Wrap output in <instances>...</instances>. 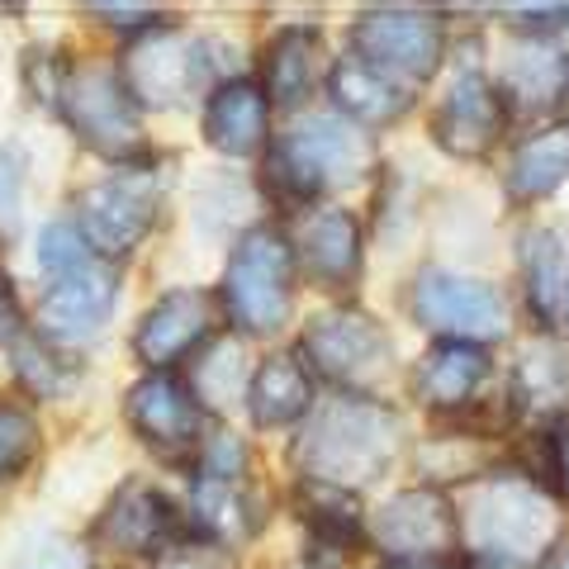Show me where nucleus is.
<instances>
[{
	"instance_id": "f257e3e1",
	"label": "nucleus",
	"mask_w": 569,
	"mask_h": 569,
	"mask_svg": "<svg viewBox=\"0 0 569 569\" xmlns=\"http://www.w3.org/2000/svg\"><path fill=\"white\" fill-rule=\"evenodd\" d=\"M29 86L91 152L110 157V162H133L148 152L138 100L129 96L119 71L52 52V58L29 62Z\"/></svg>"
},
{
	"instance_id": "f03ea898",
	"label": "nucleus",
	"mask_w": 569,
	"mask_h": 569,
	"mask_svg": "<svg viewBox=\"0 0 569 569\" xmlns=\"http://www.w3.org/2000/svg\"><path fill=\"white\" fill-rule=\"evenodd\" d=\"M399 437H403V422L395 408H385L380 399L337 389L309 418L305 437H299V447H295V460H299V470H305V479L366 489L395 466Z\"/></svg>"
},
{
	"instance_id": "7ed1b4c3",
	"label": "nucleus",
	"mask_w": 569,
	"mask_h": 569,
	"mask_svg": "<svg viewBox=\"0 0 569 569\" xmlns=\"http://www.w3.org/2000/svg\"><path fill=\"white\" fill-rule=\"evenodd\" d=\"M376 167L370 129L347 114H299L266 152V186L280 204H323V194L356 186Z\"/></svg>"
},
{
	"instance_id": "20e7f679",
	"label": "nucleus",
	"mask_w": 569,
	"mask_h": 569,
	"mask_svg": "<svg viewBox=\"0 0 569 569\" xmlns=\"http://www.w3.org/2000/svg\"><path fill=\"white\" fill-rule=\"evenodd\" d=\"M213 67H219V58H213L209 39L162 20L152 29H138L123 43L119 77L129 86V96L148 110H181L190 100H209L223 86Z\"/></svg>"
},
{
	"instance_id": "39448f33",
	"label": "nucleus",
	"mask_w": 569,
	"mask_h": 569,
	"mask_svg": "<svg viewBox=\"0 0 569 569\" xmlns=\"http://www.w3.org/2000/svg\"><path fill=\"white\" fill-rule=\"evenodd\" d=\"M295 247L284 228H247L242 242L228 257V271L219 284V305L223 318L247 337H266L290 318V299H295Z\"/></svg>"
},
{
	"instance_id": "423d86ee",
	"label": "nucleus",
	"mask_w": 569,
	"mask_h": 569,
	"mask_svg": "<svg viewBox=\"0 0 569 569\" xmlns=\"http://www.w3.org/2000/svg\"><path fill=\"white\" fill-rule=\"evenodd\" d=\"M560 512L537 479L527 475H489L475 489V508H470V537L479 550L489 556H512V560H537L541 550L556 541Z\"/></svg>"
},
{
	"instance_id": "0eeeda50",
	"label": "nucleus",
	"mask_w": 569,
	"mask_h": 569,
	"mask_svg": "<svg viewBox=\"0 0 569 569\" xmlns=\"http://www.w3.org/2000/svg\"><path fill=\"white\" fill-rule=\"evenodd\" d=\"M351 52L366 67L399 86H422L437 77L441 52H447V29L422 6H370L351 20Z\"/></svg>"
},
{
	"instance_id": "6e6552de",
	"label": "nucleus",
	"mask_w": 569,
	"mask_h": 569,
	"mask_svg": "<svg viewBox=\"0 0 569 569\" xmlns=\"http://www.w3.org/2000/svg\"><path fill=\"white\" fill-rule=\"evenodd\" d=\"M408 313L413 323L437 332L441 342H479L489 347L508 332V299L498 284L456 276L441 266H422L408 284Z\"/></svg>"
},
{
	"instance_id": "1a4fd4ad",
	"label": "nucleus",
	"mask_w": 569,
	"mask_h": 569,
	"mask_svg": "<svg viewBox=\"0 0 569 569\" xmlns=\"http://www.w3.org/2000/svg\"><path fill=\"white\" fill-rule=\"evenodd\" d=\"M299 351H305L313 376H323L328 385L347 389V395L376 389L389 376V366H395V342H389V332L366 309H347V305L313 313Z\"/></svg>"
},
{
	"instance_id": "9d476101",
	"label": "nucleus",
	"mask_w": 569,
	"mask_h": 569,
	"mask_svg": "<svg viewBox=\"0 0 569 569\" xmlns=\"http://www.w3.org/2000/svg\"><path fill=\"white\" fill-rule=\"evenodd\" d=\"M157 204H162V190H157L152 171L123 167L77 194V228L100 261H123L152 233Z\"/></svg>"
},
{
	"instance_id": "9b49d317",
	"label": "nucleus",
	"mask_w": 569,
	"mask_h": 569,
	"mask_svg": "<svg viewBox=\"0 0 569 569\" xmlns=\"http://www.w3.org/2000/svg\"><path fill=\"white\" fill-rule=\"evenodd\" d=\"M123 418L142 437V447H152L167 460H194L204 437V403L194 399L190 380L176 370H148L129 395H123Z\"/></svg>"
},
{
	"instance_id": "f8f14e48",
	"label": "nucleus",
	"mask_w": 569,
	"mask_h": 569,
	"mask_svg": "<svg viewBox=\"0 0 569 569\" xmlns=\"http://www.w3.org/2000/svg\"><path fill=\"white\" fill-rule=\"evenodd\" d=\"M366 537L389 560H441L460 541V518L441 489H403L366 522Z\"/></svg>"
},
{
	"instance_id": "ddd939ff",
	"label": "nucleus",
	"mask_w": 569,
	"mask_h": 569,
	"mask_svg": "<svg viewBox=\"0 0 569 569\" xmlns=\"http://www.w3.org/2000/svg\"><path fill=\"white\" fill-rule=\"evenodd\" d=\"M223 323V305L209 290H171L142 313L133 332V356L148 370H176L204 342H213V328Z\"/></svg>"
},
{
	"instance_id": "4468645a",
	"label": "nucleus",
	"mask_w": 569,
	"mask_h": 569,
	"mask_svg": "<svg viewBox=\"0 0 569 569\" xmlns=\"http://www.w3.org/2000/svg\"><path fill=\"white\" fill-rule=\"evenodd\" d=\"M114 299H119L114 266L96 257V261L77 266V271L48 280V290L39 299V318H33V332H43L48 342H58V347H77L110 323Z\"/></svg>"
},
{
	"instance_id": "2eb2a0df",
	"label": "nucleus",
	"mask_w": 569,
	"mask_h": 569,
	"mask_svg": "<svg viewBox=\"0 0 569 569\" xmlns=\"http://www.w3.org/2000/svg\"><path fill=\"white\" fill-rule=\"evenodd\" d=\"M508 100L479 67H460L447 81L437 114H432V142L451 157H485L508 129Z\"/></svg>"
},
{
	"instance_id": "dca6fc26",
	"label": "nucleus",
	"mask_w": 569,
	"mask_h": 569,
	"mask_svg": "<svg viewBox=\"0 0 569 569\" xmlns=\"http://www.w3.org/2000/svg\"><path fill=\"white\" fill-rule=\"evenodd\" d=\"M295 247V261L305 266V276L318 280L323 290H351L361 280L366 266V238L356 213L337 204H309L295 213V223L284 228Z\"/></svg>"
},
{
	"instance_id": "f3484780",
	"label": "nucleus",
	"mask_w": 569,
	"mask_h": 569,
	"mask_svg": "<svg viewBox=\"0 0 569 569\" xmlns=\"http://www.w3.org/2000/svg\"><path fill=\"white\" fill-rule=\"evenodd\" d=\"M91 537H96V546L114 550V556H162L176 541V508L162 489L129 479V485H119L114 498L104 503Z\"/></svg>"
},
{
	"instance_id": "a211bd4d",
	"label": "nucleus",
	"mask_w": 569,
	"mask_h": 569,
	"mask_svg": "<svg viewBox=\"0 0 569 569\" xmlns=\"http://www.w3.org/2000/svg\"><path fill=\"white\" fill-rule=\"evenodd\" d=\"M204 142L223 157H257L261 148H271V100L261 81L228 77L204 100Z\"/></svg>"
},
{
	"instance_id": "6ab92c4d",
	"label": "nucleus",
	"mask_w": 569,
	"mask_h": 569,
	"mask_svg": "<svg viewBox=\"0 0 569 569\" xmlns=\"http://www.w3.org/2000/svg\"><path fill=\"white\" fill-rule=\"evenodd\" d=\"M489 351L479 342H437L422 351V361L413 366V399L432 413H460L466 403H475L479 385L489 380Z\"/></svg>"
},
{
	"instance_id": "aec40b11",
	"label": "nucleus",
	"mask_w": 569,
	"mask_h": 569,
	"mask_svg": "<svg viewBox=\"0 0 569 569\" xmlns=\"http://www.w3.org/2000/svg\"><path fill=\"white\" fill-rule=\"evenodd\" d=\"M323 58H328L323 29L313 24L280 29L261 58V91L271 100V110H299L313 96V86L323 81Z\"/></svg>"
},
{
	"instance_id": "412c9836",
	"label": "nucleus",
	"mask_w": 569,
	"mask_h": 569,
	"mask_svg": "<svg viewBox=\"0 0 569 569\" xmlns=\"http://www.w3.org/2000/svg\"><path fill=\"white\" fill-rule=\"evenodd\" d=\"M498 91H503L508 110H556L569 100V52L541 33L512 43Z\"/></svg>"
},
{
	"instance_id": "4be33fe9",
	"label": "nucleus",
	"mask_w": 569,
	"mask_h": 569,
	"mask_svg": "<svg viewBox=\"0 0 569 569\" xmlns=\"http://www.w3.org/2000/svg\"><path fill=\"white\" fill-rule=\"evenodd\" d=\"M328 96L337 104V114H347L351 123H361V129H389V123H399L408 114V86L380 77L376 67H366L356 52L347 58H337L328 67Z\"/></svg>"
},
{
	"instance_id": "5701e85b",
	"label": "nucleus",
	"mask_w": 569,
	"mask_h": 569,
	"mask_svg": "<svg viewBox=\"0 0 569 569\" xmlns=\"http://www.w3.org/2000/svg\"><path fill=\"white\" fill-rule=\"evenodd\" d=\"M309 408H313V370L305 366V351L261 356V366L252 370V389H247L252 422L276 432V427H295Z\"/></svg>"
},
{
	"instance_id": "b1692460",
	"label": "nucleus",
	"mask_w": 569,
	"mask_h": 569,
	"mask_svg": "<svg viewBox=\"0 0 569 569\" xmlns=\"http://www.w3.org/2000/svg\"><path fill=\"white\" fill-rule=\"evenodd\" d=\"M565 181H569V123H546V129L518 138L503 171V190L512 204L550 200Z\"/></svg>"
},
{
	"instance_id": "393cba45",
	"label": "nucleus",
	"mask_w": 569,
	"mask_h": 569,
	"mask_svg": "<svg viewBox=\"0 0 569 569\" xmlns=\"http://www.w3.org/2000/svg\"><path fill=\"white\" fill-rule=\"evenodd\" d=\"M508 399L522 408L527 418H560L569 408V351L560 342H527L512 361Z\"/></svg>"
},
{
	"instance_id": "a878e982",
	"label": "nucleus",
	"mask_w": 569,
	"mask_h": 569,
	"mask_svg": "<svg viewBox=\"0 0 569 569\" xmlns=\"http://www.w3.org/2000/svg\"><path fill=\"white\" fill-rule=\"evenodd\" d=\"M190 518L194 531L209 541L233 546L257 531V503L242 479H219V475H194L190 485Z\"/></svg>"
},
{
	"instance_id": "bb28decb",
	"label": "nucleus",
	"mask_w": 569,
	"mask_h": 569,
	"mask_svg": "<svg viewBox=\"0 0 569 569\" xmlns=\"http://www.w3.org/2000/svg\"><path fill=\"white\" fill-rule=\"evenodd\" d=\"M10 347V370L14 380H20V389L29 399H71L81 385V366L71 361V356H62L58 342H48L43 332L24 328Z\"/></svg>"
},
{
	"instance_id": "cd10ccee",
	"label": "nucleus",
	"mask_w": 569,
	"mask_h": 569,
	"mask_svg": "<svg viewBox=\"0 0 569 569\" xmlns=\"http://www.w3.org/2000/svg\"><path fill=\"white\" fill-rule=\"evenodd\" d=\"M295 508L323 546H347L356 537H366V518H361V498H356V489L305 479L295 493Z\"/></svg>"
},
{
	"instance_id": "c85d7f7f",
	"label": "nucleus",
	"mask_w": 569,
	"mask_h": 569,
	"mask_svg": "<svg viewBox=\"0 0 569 569\" xmlns=\"http://www.w3.org/2000/svg\"><path fill=\"white\" fill-rule=\"evenodd\" d=\"M190 389H194V399H200L204 408H213V413L233 408L238 399L247 403L252 380H247V356H242L238 337H213L209 351L200 356V366H194Z\"/></svg>"
},
{
	"instance_id": "c756f323",
	"label": "nucleus",
	"mask_w": 569,
	"mask_h": 569,
	"mask_svg": "<svg viewBox=\"0 0 569 569\" xmlns=\"http://www.w3.org/2000/svg\"><path fill=\"white\" fill-rule=\"evenodd\" d=\"M522 280H527V299L537 318H556V299H565V280H560V247L556 233H527L522 242Z\"/></svg>"
},
{
	"instance_id": "7c9ffc66",
	"label": "nucleus",
	"mask_w": 569,
	"mask_h": 569,
	"mask_svg": "<svg viewBox=\"0 0 569 569\" xmlns=\"http://www.w3.org/2000/svg\"><path fill=\"white\" fill-rule=\"evenodd\" d=\"M39 441H43L39 418H33L20 399H0V493L33 466Z\"/></svg>"
},
{
	"instance_id": "2f4dec72",
	"label": "nucleus",
	"mask_w": 569,
	"mask_h": 569,
	"mask_svg": "<svg viewBox=\"0 0 569 569\" xmlns=\"http://www.w3.org/2000/svg\"><path fill=\"white\" fill-rule=\"evenodd\" d=\"M86 261H96V252L86 247L77 223H48L43 228V238H39V266H43L48 280L77 271V266H86Z\"/></svg>"
},
{
	"instance_id": "473e14b6",
	"label": "nucleus",
	"mask_w": 569,
	"mask_h": 569,
	"mask_svg": "<svg viewBox=\"0 0 569 569\" xmlns=\"http://www.w3.org/2000/svg\"><path fill=\"white\" fill-rule=\"evenodd\" d=\"M194 475H219V479H247V447L228 427H204L200 451H194Z\"/></svg>"
},
{
	"instance_id": "72a5a7b5",
	"label": "nucleus",
	"mask_w": 569,
	"mask_h": 569,
	"mask_svg": "<svg viewBox=\"0 0 569 569\" xmlns=\"http://www.w3.org/2000/svg\"><path fill=\"white\" fill-rule=\"evenodd\" d=\"M81 10L91 14V20L110 24V29H152L167 20V0H81Z\"/></svg>"
},
{
	"instance_id": "f704fd0d",
	"label": "nucleus",
	"mask_w": 569,
	"mask_h": 569,
	"mask_svg": "<svg viewBox=\"0 0 569 569\" xmlns=\"http://www.w3.org/2000/svg\"><path fill=\"white\" fill-rule=\"evenodd\" d=\"M157 569H238L233 550L223 541L209 537H176L162 556H157Z\"/></svg>"
},
{
	"instance_id": "c9c22d12",
	"label": "nucleus",
	"mask_w": 569,
	"mask_h": 569,
	"mask_svg": "<svg viewBox=\"0 0 569 569\" xmlns=\"http://www.w3.org/2000/svg\"><path fill=\"white\" fill-rule=\"evenodd\" d=\"M493 10L541 39H550V29H569V0H493Z\"/></svg>"
},
{
	"instance_id": "e433bc0d",
	"label": "nucleus",
	"mask_w": 569,
	"mask_h": 569,
	"mask_svg": "<svg viewBox=\"0 0 569 569\" xmlns=\"http://www.w3.org/2000/svg\"><path fill=\"white\" fill-rule=\"evenodd\" d=\"M24 204V152L0 148V233H14Z\"/></svg>"
},
{
	"instance_id": "4c0bfd02",
	"label": "nucleus",
	"mask_w": 569,
	"mask_h": 569,
	"mask_svg": "<svg viewBox=\"0 0 569 569\" xmlns=\"http://www.w3.org/2000/svg\"><path fill=\"white\" fill-rule=\"evenodd\" d=\"M14 569H91V550H86L81 541L48 537V541H33Z\"/></svg>"
},
{
	"instance_id": "58836bf2",
	"label": "nucleus",
	"mask_w": 569,
	"mask_h": 569,
	"mask_svg": "<svg viewBox=\"0 0 569 569\" xmlns=\"http://www.w3.org/2000/svg\"><path fill=\"white\" fill-rule=\"evenodd\" d=\"M29 323H24V309H20V295H14V280L0 271V342H14Z\"/></svg>"
},
{
	"instance_id": "ea45409f",
	"label": "nucleus",
	"mask_w": 569,
	"mask_h": 569,
	"mask_svg": "<svg viewBox=\"0 0 569 569\" xmlns=\"http://www.w3.org/2000/svg\"><path fill=\"white\" fill-rule=\"evenodd\" d=\"M550 470H556V485H560L565 498H569V422L560 427L556 437H550Z\"/></svg>"
},
{
	"instance_id": "a19ab883",
	"label": "nucleus",
	"mask_w": 569,
	"mask_h": 569,
	"mask_svg": "<svg viewBox=\"0 0 569 569\" xmlns=\"http://www.w3.org/2000/svg\"><path fill=\"white\" fill-rule=\"evenodd\" d=\"M470 569H531L527 560H512V556H489V550H475V565Z\"/></svg>"
},
{
	"instance_id": "79ce46f5",
	"label": "nucleus",
	"mask_w": 569,
	"mask_h": 569,
	"mask_svg": "<svg viewBox=\"0 0 569 569\" xmlns=\"http://www.w3.org/2000/svg\"><path fill=\"white\" fill-rule=\"evenodd\" d=\"M385 569H447V565H437V560H389Z\"/></svg>"
},
{
	"instance_id": "37998d69",
	"label": "nucleus",
	"mask_w": 569,
	"mask_h": 569,
	"mask_svg": "<svg viewBox=\"0 0 569 569\" xmlns=\"http://www.w3.org/2000/svg\"><path fill=\"white\" fill-rule=\"evenodd\" d=\"M290 569H337L332 560H323V556H305V560H295Z\"/></svg>"
},
{
	"instance_id": "c03bdc74",
	"label": "nucleus",
	"mask_w": 569,
	"mask_h": 569,
	"mask_svg": "<svg viewBox=\"0 0 569 569\" xmlns=\"http://www.w3.org/2000/svg\"><path fill=\"white\" fill-rule=\"evenodd\" d=\"M546 569H569V546H565V550H556V560H550Z\"/></svg>"
},
{
	"instance_id": "a18cd8bd",
	"label": "nucleus",
	"mask_w": 569,
	"mask_h": 569,
	"mask_svg": "<svg viewBox=\"0 0 569 569\" xmlns=\"http://www.w3.org/2000/svg\"><path fill=\"white\" fill-rule=\"evenodd\" d=\"M24 6V0H0V10H20Z\"/></svg>"
},
{
	"instance_id": "49530a36",
	"label": "nucleus",
	"mask_w": 569,
	"mask_h": 569,
	"mask_svg": "<svg viewBox=\"0 0 569 569\" xmlns=\"http://www.w3.org/2000/svg\"><path fill=\"white\" fill-rule=\"evenodd\" d=\"M560 305H565V318H569V276H565V299H560Z\"/></svg>"
}]
</instances>
